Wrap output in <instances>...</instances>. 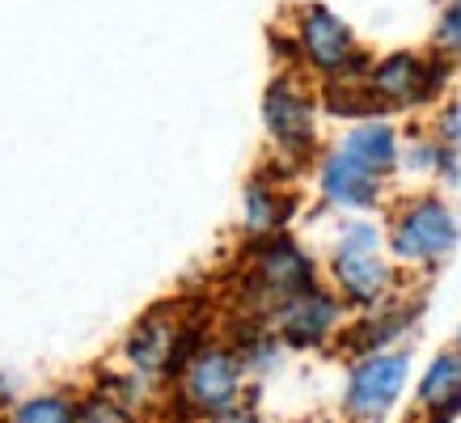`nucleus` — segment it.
<instances>
[{"label":"nucleus","mask_w":461,"mask_h":423,"mask_svg":"<svg viewBox=\"0 0 461 423\" xmlns=\"http://www.w3.org/2000/svg\"><path fill=\"white\" fill-rule=\"evenodd\" d=\"M335 318H339L335 301L309 288V292L288 301V310H284V330H288L293 343H313V338H321L330 326H335Z\"/></svg>","instance_id":"10"},{"label":"nucleus","mask_w":461,"mask_h":423,"mask_svg":"<svg viewBox=\"0 0 461 423\" xmlns=\"http://www.w3.org/2000/svg\"><path fill=\"white\" fill-rule=\"evenodd\" d=\"M377 229L373 225H351L348 233H343V241H339V250H351V254H373L377 250Z\"/></svg>","instance_id":"17"},{"label":"nucleus","mask_w":461,"mask_h":423,"mask_svg":"<svg viewBox=\"0 0 461 423\" xmlns=\"http://www.w3.org/2000/svg\"><path fill=\"white\" fill-rule=\"evenodd\" d=\"M296 42H301V56L313 64L326 76H351V72H364V56L356 51V39H351V26H343L326 4H309L301 14V26H296Z\"/></svg>","instance_id":"2"},{"label":"nucleus","mask_w":461,"mask_h":423,"mask_svg":"<svg viewBox=\"0 0 461 423\" xmlns=\"http://www.w3.org/2000/svg\"><path fill=\"white\" fill-rule=\"evenodd\" d=\"M81 423H131V419L114 402H106V398H89L81 410Z\"/></svg>","instance_id":"18"},{"label":"nucleus","mask_w":461,"mask_h":423,"mask_svg":"<svg viewBox=\"0 0 461 423\" xmlns=\"http://www.w3.org/2000/svg\"><path fill=\"white\" fill-rule=\"evenodd\" d=\"M445 76L448 59H420L411 51H393L368 68V89L385 111H393V106H415V102L432 98Z\"/></svg>","instance_id":"1"},{"label":"nucleus","mask_w":461,"mask_h":423,"mask_svg":"<svg viewBox=\"0 0 461 423\" xmlns=\"http://www.w3.org/2000/svg\"><path fill=\"white\" fill-rule=\"evenodd\" d=\"M440 140H445L448 148H461V102L448 106L445 119H440Z\"/></svg>","instance_id":"19"},{"label":"nucleus","mask_w":461,"mask_h":423,"mask_svg":"<svg viewBox=\"0 0 461 423\" xmlns=\"http://www.w3.org/2000/svg\"><path fill=\"white\" fill-rule=\"evenodd\" d=\"M238 394V368L229 356H199L191 368V398L203 410H224Z\"/></svg>","instance_id":"8"},{"label":"nucleus","mask_w":461,"mask_h":423,"mask_svg":"<svg viewBox=\"0 0 461 423\" xmlns=\"http://www.w3.org/2000/svg\"><path fill=\"white\" fill-rule=\"evenodd\" d=\"M161 347H166V330H161V326H144L140 335L131 338V356H136V360H140L144 368H153V364H157Z\"/></svg>","instance_id":"16"},{"label":"nucleus","mask_w":461,"mask_h":423,"mask_svg":"<svg viewBox=\"0 0 461 423\" xmlns=\"http://www.w3.org/2000/svg\"><path fill=\"white\" fill-rule=\"evenodd\" d=\"M406 381V360L402 356H373L351 373L348 385V407L356 415H381L390 407Z\"/></svg>","instance_id":"6"},{"label":"nucleus","mask_w":461,"mask_h":423,"mask_svg":"<svg viewBox=\"0 0 461 423\" xmlns=\"http://www.w3.org/2000/svg\"><path fill=\"white\" fill-rule=\"evenodd\" d=\"M229 423H250V419H229Z\"/></svg>","instance_id":"20"},{"label":"nucleus","mask_w":461,"mask_h":423,"mask_svg":"<svg viewBox=\"0 0 461 423\" xmlns=\"http://www.w3.org/2000/svg\"><path fill=\"white\" fill-rule=\"evenodd\" d=\"M390 241L398 258H440L457 241V220L440 199H420L398 216Z\"/></svg>","instance_id":"3"},{"label":"nucleus","mask_w":461,"mask_h":423,"mask_svg":"<svg viewBox=\"0 0 461 423\" xmlns=\"http://www.w3.org/2000/svg\"><path fill=\"white\" fill-rule=\"evenodd\" d=\"M263 119H267L271 140L280 144L284 153H305L309 144H313V102L293 81H276L267 89Z\"/></svg>","instance_id":"4"},{"label":"nucleus","mask_w":461,"mask_h":423,"mask_svg":"<svg viewBox=\"0 0 461 423\" xmlns=\"http://www.w3.org/2000/svg\"><path fill=\"white\" fill-rule=\"evenodd\" d=\"M258 280L267 284V292L293 301V296L313 288V263L296 250L293 241L280 238V241H271V246L258 250Z\"/></svg>","instance_id":"7"},{"label":"nucleus","mask_w":461,"mask_h":423,"mask_svg":"<svg viewBox=\"0 0 461 423\" xmlns=\"http://www.w3.org/2000/svg\"><path fill=\"white\" fill-rule=\"evenodd\" d=\"M423 407L440 410V423L461 407V356H440L432 373L423 377Z\"/></svg>","instance_id":"12"},{"label":"nucleus","mask_w":461,"mask_h":423,"mask_svg":"<svg viewBox=\"0 0 461 423\" xmlns=\"http://www.w3.org/2000/svg\"><path fill=\"white\" fill-rule=\"evenodd\" d=\"M14 423H77V410L64 398H34L17 410Z\"/></svg>","instance_id":"14"},{"label":"nucleus","mask_w":461,"mask_h":423,"mask_svg":"<svg viewBox=\"0 0 461 423\" xmlns=\"http://www.w3.org/2000/svg\"><path fill=\"white\" fill-rule=\"evenodd\" d=\"M321 195L339 203V208H373L381 195V174L377 169H368L364 161H356L351 153H330L321 161Z\"/></svg>","instance_id":"5"},{"label":"nucleus","mask_w":461,"mask_h":423,"mask_svg":"<svg viewBox=\"0 0 461 423\" xmlns=\"http://www.w3.org/2000/svg\"><path fill=\"white\" fill-rule=\"evenodd\" d=\"M335 275L343 284V292L351 301H377L390 284V267L373 254H351V250H339V263H335Z\"/></svg>","instance_id":"11"},{"label":"nucleus","mask_w":461,"mask_h":423,"mask_svg":"<svg viewBox=\"0 0 461 423\" xmlns=\"http://www.w3.org/2000/svg\"><path fill=\"white\" fill-rule=\"evenodd\" d=\"M284 212H288V203H284L276 191L250 186V191H246V233H254V238L271 233V229L284 220Z\"/></svg>","instance_id":"13"},{"label":"nucleus","mask_w":461,"mask_h":423,"mask_svg":"<svg viewBox=\"0 0 461 423\" xmlns=\"http://www.w3.org/2000/svg\"><path fill=\"white\" fill-rule=\"evenodd\" d=\"M436 47H440V56L461 64V0H448L445 4L440 26H436Z\"/></svg>","instance_id":"15"},{"label":"nucleus","mask_w":461,"mask_h":423,"mask_svg":"<svg viewBox=\"0 0 461 423\" xmlns=\"http://www.w3.org/2000/svg\"><path fill=\"white\" fill-rule=\"evenodd\" d=\"M339 148L351 153L356 161H364L368 169H377V174L398 166V136H393V127L381 123V119H364L360 127H351Z\"/></svg>","instance_id":"9"}]
</instances>
